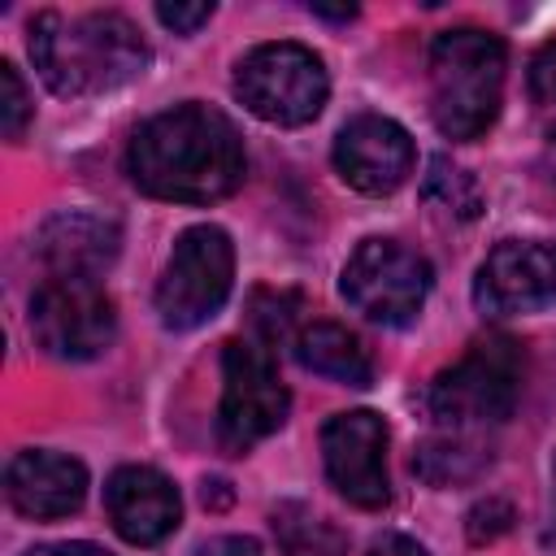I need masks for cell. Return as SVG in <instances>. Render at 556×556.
Listing matches in <instances>:
<instances>
[{
  "label": "cell",
  "instance_id": "cell-1",
  "mask_svg": "<svg viewBox=\"0 0 556 556\" xmlns=\"http://www.w3.org/2000/svg\"><path fill=\"white\" fill-rule=\"evenodd\" d=\"M126 169L135 187L156 200L208 204L243 182L248 156L235 122L222 109L187 100L135 130L126 148Z\"/></svg>",
  "mask_w": 556,
  "mask_h": 556
},
{
  "label": "cell",
  "instance_id": "cell-2",
  "mask_svg": "<svg viewBox=\"0 0 556 556\" xmlns=\"http://www.w3.org/2000/svg\"><path fill=\"white\" fill-rule=\"evenodd\" d=\"M30 61L56 96L113 91L143 74L148 43L122 13H39L30 22Z\"/></svg>",
  "mask_w": 556,
  "mask_h": 556
},
{
  "label": "cell",
  "instance_id": "cell-3",
  "mask_svg": "<svg viewBox=\"0 0 556 556\" xmlns=\"http://www.w3.org/2000/svg\"><path fill=\"white\" fill-rule=\"evenodd\" d=\"M504 39L491 30H473V26H456L434 35L430 43V117L434 126L456 139L469 143L478 139L504 100Z\"/></svg>",
  "mask_w": 556,
  "mask_h": 556
},
{
  "label": "cell",
  "instance_id": "cell-4",
  "mask_svg": "<svg viewBox=\"0 0 556 556\" xmlns=\"http://www.w3.org/2000/svg\"><path fill=\"white\" fill-rule=\"evenodd\" d=\"M521 378H526V356L508 334L478 339L452 369H443L430 391L426 408L452 430H473V426H500L513 417L521 400Z\"/></svg>",
  "mask_w": 556,
  "mask_h": 556
},
{
  "label": "cell",
  "instance_id": "cell-5",
  "mask_svg": "<svg viewBox=\"0 0 556 556\" xmlns=\"http://www.w3.org/2000/svg\"><path fill=\"white\" fill-rule=\"evenodd\" d=\"M235 96L274 126H304L330 96L326 65L304 43H261L235 70Z\"/></svg>",
  "mask_w": 556,
  "mask_h": 556
},
{
  "label": "cell",
  "instance_id": "cell-6",
  "mask_svg": "<svg viewBox=\"0 0 556 556\" xmlns=\"http://www.w3.org/2000/svg\"><path fill=\"white\" fill-rule=\"evenodd\" d=\"M235 282V248L217 226H191L178 235L169 265L156 282V313L169 330L204 326L230 295Z\"/></svg>",
  "mask_w": 556,
  "mask_h": 556
},
{
  "label": "cell",
  "instance_id": "cell-7",
  "mask_svg": "<svg viewBox=\"0 0 556 556\" xmlns=\"http://www.w3.org/2000/svg\"><path fill=\"white\" fill-rule=\"evenodd\" d=\"M291 395L278 382L274 356L248 339H230L222 348V408H217V443L230 456H243L261 439H269L287 421Z\"/></svg>",
  "mask_w": 556,
  "mask_h": 556
},
{
  "label": "cell",
  "instance_id": "cell-8",
  "mask_svg": "<svg viewBox=\"0 0 556 556\" xmlns=\"http://www.w3.org/2000/svg\"><path fill=\"white\" fill-rule=\"evenodd\" d=\"M339 291L361 317L378 326H408L426 304L430 261L400 239H365L348 256Z\"/></svg>",
  "mask_w": 556,
  "mask_h": 556
},
{
  "label": "cell",
  "instance_id": "cell-9",
  "mask_svg": "<svg viewBox=\"0 0 556 556\" xmlns=\"http://www.w3.org/2000/svg\"><path fill=\"white\" fill-rule=\"evenodd\" d=\"M35 343L56 361H91L117 334L113 300L87 278H48L30 300Z\"/></svg>",
  "mask_w": 556,
  "mask_h": 556
},
{
  "label": "cell",
  "instance_id": "cell-10",
  "mask_svg": "<svg viewBox=\"0 0 556 556\" xmlns=\"http://www.w3.org/2000/svg\"><path fill=\"white\" fill-rule=\"evenodd\" d=\"M473 304L486 317H517L556 308V243L504 239L478 265Z\"/></svg>",
  "mask_w": 556,
  "mask_h": 556
},
{
  "label": "cell",
  "instance_id": "cell-11",
  "mask_svg": "<svg viewBox=\"0 0 556 556\" xmlns=\"http://www.w3.org/2000/svg\"><path fill=\"white\" fill-rule=\"evenodd\" d=\"M321 460L334 491L356 508H382L391 500L387 482V421L369 408L334 413L321 426Z\"/></svg>",
  "mask_w": 556,
  "mask_h": 556
},
{
  "label": "cell",
  "instance_id": "cell-12",
  "mask_svg": "<svg viewBox=\"0 0 556 556\" xmlns=\"http://www.w3.org/2000/svg\"><path fill=\"white\" fill-rule=\"evenodd\" d=\"M334 169L365 195H391L413 174V139L400 122L361 113L334 139Z\"/></svg>",
  "mask_w": 556,
  "mask_h": 556
},
{
  "label": "cell",
  "instance_id": "cell-13",
  "mask_svg": "<svg viewBox=\"0 0 556 556\" xmlns=\"http://www.w3.org/2000/svg\"><path fill=\"white\" fill-rule=\"evenodd\" d=\"M122 248V230L113 217L87 213V208H61L52 213L35 235V256L43 261L48 278H87L96 282Z\"/></svg>",
  "mask_w": 556,
  "mask_h": 556
},
{
  "label": "cell",
  "instance_id": "cell-14",
  "mask_svg": "<svg viewBox=\"0 0 556 556\" xmlns=\"http://www.w3.org/2000/svg\"><path fill=\"white\" fill-rule=\"evenodd\" d=\"M104 508L113 530L135 547H152L169 539L182 517V500L174 482L148 465H122L104 486Z\"/></svg>",
  "mask_w": 556,
  "mask_h": 556
},
{
  "label": "cell",
  "instance_id": "cell-15",
  "mask_svg": "<svg viewBox=\"0 0 556 556\" xmlns=\"http://www.w3.org/2000/svg\"><path fill=\"white\" fill-rule=\"evenodd\" d=\"M4 486H9V504L22 517L52 521V517H70L83 504V495H87V469L74 456L39 452L35 447V452H17L9 460Z\"/></svg>",
  "mask_w": 556,
  "mask_h": 556
},
{
  "label": "cell",
  "instance_id": "cell-16",
  "mask_svg": "<svg viewBox=\"0 0 556 556\" xmlns=\"http://www.w3.org/2000/svg\"><path fill=\"white\" fill-rule=\"evenodd\" d=\"M295 361L308 369V374H321V378H334L343 387H369L374 378V361L369 352L361 348V339L334 321H313L295 334Z\"/></svg>",
  "mask_w": 556,
  "mask_h": 556
},
{
  "label": "cell",
  "instance_id": "cell-17",
  "mask_svg": "<svg viewBox=\"0 0 556 556\" xmlns=\"http://www.w3.org/2000/svg\"><path fill=\"white\" fill-rule=\"evenodd\" d=\"M282 556H348V534L300 500H287L269 517Z\"/></svg>",
  "mask_w": 556,
  "mask_h": 556
},
{
  "label": "cell",
  "instance_id": "cell-18",
  "mask_svg": "<svg viewBox=\"0 0 556 556\" xmlns=\"http://www.w3.org/2000/svg\"><path fill=\"white\" fill-rule=\"evenodd\" d=\"M486 465H491V452H486L478 439L460 434V430H456V434L426 439V443L417 447V456H413L417 478L430 482V486H456V482H469V478H478Z\"/></svg>",
  "mask_w": 556,
  "mask_h": 556
},
{
  "label": "cell",
  "instance_id": "cell-19",
  "mask_svg": "<svg viewBox=\"0 0 556 556\" xmlns=\"http://www.w3.org/2000/svg\"><path fill=\"white\" fill-rule=\"evenodd\" d=\"M421 195H426V204H434L439 213H447V217H456V222H473L478 208H482L478 182H473L460 165H452L447 156H434V161H430V174H426V182H421Z\"/></svg>",
  "mask_w": 556,
  "mask_h": 556
},
{
  "label": "cell",
  "instance_id": "cell-20",
  "mask_svg": "<svg viewBox=\"0 0 556 556\" xmlns=\"http://www.w3.org/2000/svg\"><path fill=\"white\" fill-rule=\"evenodd\" d=\"M0 87H4V100H0V126H4V139H22L26 135V122H30V100H26V83L22 74L4 61L0 65Z\"/></svg>",
  "mask_w": 556,
  "mask_h": 556
},
{
  "label": "cell",
  "instance_id": "cell-21",
  "mask_svg": "<svg viewBox=\"0 0 556 556\" xmlns=\"http://www.w3.org/2000/svg\"><path fill=\"white\" fill-rule=\"evenodd\" d=\"M465 530H469V539H473V543H495L500 534H508V530H513V508H508L504 500H482V504H473V508H469Z\"/></svg>",
  "mask_w": 556,
  "mask_h": 556
},
{
  "label": "cell",
  "instance_id": "cell-22",
  "mask_svg": "<svg viewBox=\"0 0 556 556\" xmlns=\"http://www.w3.org/2000/svg\"><path fill=\"white\" fill-rule=\"evenodd\" d=\"M530 96L543 113H556V43H547L530 61Z\"/></svg>",
  "mask_w": 556,
  "mask_h": 556
},
{
  "label": "cell",
  "instance_id": "cell-23",
  "mask_svg": "<svg viewBox=\"0 0 556 556\" xmlns=\"http://www.w3.org/2000/svg\"><path fill=\"white\" fill-rule=\"evenodd\" d=\"M156 17H161L174 35H195V30L213 17V0H195V4H156Z\"/></svg>",
  "mask_w": 556,
  "mask_h": 556
},
{
  "label": "cell",
  "instance_id": "cell-24",
  "mask_svg": "<svg viewBox=\"0 0 556 556\" xmlns=\"http://www.w3.org/2000/svg\"><path fill=\"white\" fill-rule=\"evenodd\" d=\"M195 556H261L256 539H243V534H226V539H213L204 543Z\"/></svg>",
  "mask_w": 556,
  "mask_h": 556
},
{
  "label": "cell",
  "instance_id": "cell-25",
  "mask_svg": "<svg viewBox=\"0 0 556 556\" xmlns=\"http://www.w3.org/2000/svg\"><path fill=\"white\" fill-rule=\"evenodd\" d=\"M369 556H430V552L408 534H382V539H374Z\"/></svg>",
  "mask_w": 556,
  "mask_h": 556
},
{
  "label": "cell",
  "instance_id": "cell-26",
  "mask_svg": "<svg viewBox=\"0 0 556 556\" xmlns=\"http://www.w3.org/2000/svg\"><path fill=\"white\" fill-rule=\"evenodd\" d=\"M26 556H113L100 543H48V547H30Z\"/></svg>",
  "mask_w": 556,
  "mask_h": 556
},
{
  "label": "cell",
  "instance_id": "cell-27",
  "mask_svg": "<svg viewBox=\"0 0 556 556\" xmlns=\"http://www.w3.org/2000/svg\"><path fill=\"white\" fill-rule=\"evenodd\" d=\"M317 17H339V22H348V17H356V9L352 4H343V9H326V4H308Z\"/></svg>",
  "mask_w": 556,
  "mask_h": 556
},
{
  "label": "cell",
  "instance_id": "cell-28",
  "mask_svg": "<svg viewBox=\"0 0 556 556\" xmlns=\"http://www.w3.org/2000/svg\"><path fill=\"white\" fill-rule=\"evenodd\" d=\"M552 539H556V460H552Z\"/></svg>",
  "mask_w": 556,
  "mask_h": 556
}]
</instances>
